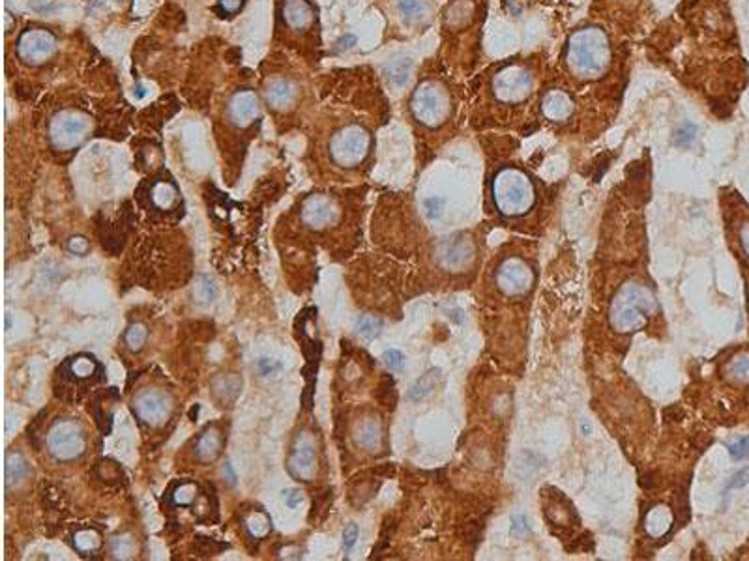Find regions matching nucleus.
I'll return each mask as SVG.
<instances>
[{
	"mask_svg": "<svg viewBox=\"0 0 749 561\" xmlns=\"http://www.w3.org/2000/svg\"><path fill=\"white\" fill-rule=\"evenodd\" d=\"M566 62L573 75L581 79L603 75L611 64V45L602 28L584 26L571 34L566 47Z\"/></svg>",
	"mask_w": 749,
	"mask_h": 561,
	"instance_id": "obj_1",
	"label": "nucleus"
},
{
	"mask_svg": "<svg viewBox=\"0 0 749 561\" xmlns=\"http://www.w3.org/2000/svg\"><path fill=\"white\" fill-rule=\"evenodd\" d=\"M660 311L658 300L647 287L639 283L628 280L626 285L615 294L611 311H609V322L613 330L618 333H634L645 330L648 324V316H652Z\"/></svg>",
	"mask_w": 749,
	"mask_h": 561,
	"instance_id": "obj_2",
	"label": "nucleus"
},
{
	"mask_svg": "<svg viewBox=\"0 0 749 561\" xmlns=\"http://www.w3.org/2000/svg\"><path fill=\"white\" fill-rule=\"evenodd\" d=\"M534 198V187L525 173L512 167L497 173L493 180V200L502 216H523L532 208Z\"/></svg>",
	"mask_w": 749,
	"mask_h": 561,
	"instance_id": "obj_3",
	"label": "nucleus"
},
{
	"mask_svg": "<svg viewBox=\"0 0 749 561\" xmlns=\"http://www.w3.org/2000/svg\"><path fill=\"white\" fill-rule=\"evenodd\" d=\"M371 150V135L358 124L341 128L330 140V155L341 167L360 165Z\"/></svg>",
	"mask_w": 749,
	"mask_h": 561,
	"instance_id": "obj_4",
	"label": "nucleus"
},
{
	"mask_svg": "<svg viewBox=\"0 0 749 561\" xmlns=\"http://www.w3.org/2000/svg\"><path fill=\"white\" fill-rule=\"evenodd\" d=\"M410 107H412V115L416 116L418 122H422L423 126L436 128L448 118L452 105H450V96L444 86L427 81L416 88Z\"/></svg>",
	"mask_w": 749,
	"mask_h": 561,
	"instance_id": "obj_5",
	"label": "nucleus"
},
{
	"mask_svg": "<svg viewBox=\"0 0 749 561\" xmlns=\"http://www.w3.org/2000/svg\"><path fill=\"white\" fill-rule=\"evenodd\" d=\"M47 447L53 457L62 462L79 459L86 449L83 428L71 419L55 421L47 434Z\"/></svg>",
	"mask_w": 749,
	"mask_h": 561,
	"instance_id": "obj_6",
	"label": "nucleus"
},
{
	"mask_svg": "<svg viewBox=\"0 0 749 561\" xmlns=\"http://www.w3.org/2000/svg\"><path fill=\"white\" fill-rule=\"evenodd\" d=\"M90 129L89 118L75 111H62L49 124L53 146L60 152H70L81 146Z\"/></svg>",
	"mask_w": 749,
	"mask_h": 561,
	"instance_id": "obj_7",
	"label": "nucleus"
},
{
	"mask_svg": "<svg viewBox=\"0 0 749 561\" xmlns=\"http://www.w3.org/2000/svg\"><path fill=\"white\" fill-rule=\"evenodd\" d=\"M532 88H534V79L530 71L523 66H506L493 79L494 97L510 105L525 102L532 94Z\"/></svg>",
	"mask_w": 749,
	"mask_h": 561,
	"instance_id": "obj_8",
	"label": "nucleus"
},
{
	"mask_svg": "<svg viewBox=\"0 0 749 561\" xmlns=\"http://www.w3.org/2000/svg\"><path fill=\"white\" fill-rule=\"evenodd\" d=\"M494 280L506 296H521L528 292L534 285V272L525 260L510 256L499 266Z\"/></svg>",
	"mask_w": 749,
	"mask_h": 561,
	"instance_id": "obj_9",
	"label": "nucleus"
},
{
	"mask_svg": "<svg viewBox=\"0 0 749 561\" xmlns=\"http://www.w3.org/2000/svg\"><path fill=\"white\" fill-rule=\"evenodd\" d=\"M57 49V39L45 28H30L21 34L17 41V55L26 64L38 66L53 57Z\"/></svg>",
	"mask_w": 749,
	"mask_h": 561,
	"instance_id": "obj_10",
	"label": "nucleus"
},
{
	"mask_svg": "<svg viewBox=\"0 0 749 561\" xmlns=\"http://www.w3.org/2000/svg\"><path fill=\"white\" fill-rule=\"evenodd\" d=\"M288 473L296 477L298 481L309 483L317 475V449L315 441L309 434H300L296 438L293 451L288 455L287 460Z\"/></svg>",
	"mask_w": 749,
	"mask_h": 561,
	"instance_id": "obj_11",
	"label": "nucleus"
},
{
	"mask_svg": "<svg viewBox=\"0 0 749 561\" xmlns=\"http://www.w3.org/2000/svg\"><path fill=\"white\" fill-rule=\"evenodd\" d=\"M137 417L147 425H160L171 414V401L158 389H142L133 399Z\"/></svg>",
	"mask_w": 749,
	"mask_h": 561,
	"instance_id": "obj_12",
	"label": "nucleus"
},
{
	"mask_svg": "<svg viewBox=\"0 0 749 561\" xmlns=\"http://www.w3.org/2000/svg\"><path fill=\"white\" fill-rule=\"evenodd\" d=\"M340 216L337 206L332 200L320 195L309 197L304 206H302V221L311 227V229H324L328 225L335 223V219Z\"/></svg>",
	"mask_w": 749,
	"mask_h": 561,
	"instance_id": "obj_13",
	"label": "nucleus"
},
{
	"mask_svg": "<svg viewBox=\"0 0 749 561\" xmlns=\"http://www.w3.org/2000/svg\"><path fill=\"white\" fill-rule=\"evenodd\" d=\"M474 258V245L467 238H450L438 247V260L444 268L461 269Z\"/></svg>",
	"mask_w": 749,
	"mask_h": 561,
	"instance_id": "obj_14",
	"label": "nucleus"
},
{
	"mask_svg": "<svg viewBox=\"0 0 749 561\" xmlns=\"http://www.w3.org/2000/svg\"><path fill=\"white\" fill-rule=\"evenodd\" d=\"M259 111H261V105H259V97L255 96V92L238 90L237 94L229 99L227 115H229L231 122L243 128V126H248V124L255 120L259 116Z\"/></svg>",
	"mask_w": 749,
	"mask_h": 561,
	"instance_id": "obj_15",
	"label": "nucleus"
},
{
	"mask_svg": "<svg viewBox=\"0 0 749 561\" xmlns=\"http://www.w3.org/2000/svg\"><path fill=\"white\" fill-rule=\"evenodd\" d=\"M573 113V99L568 92L560 88H551L542 97V115L551 122L568 120Z\"/></svg>",
	"mask_w": 749,
	"mask_h": 561,
	"instance_id": "obj_16",
	"label": "nucleus"
},
{
	"mask_svg": "<svg viewBox=\"0 0 749 561\" xmlns=\"http://www.w3.org/2000/svg\"><path fill=\"white\" fill-rule=\"evenodd\" d=\"M281 17L290 30H306L313 25L315 10L308 0H283Z\"/></svg>",
	"mask_w": 749,
	"mask_h": 561,
	"instance_id": "obj_17",
	"label": "nucleus"
},
{
	"mask_svg": "<svg viewBox=\"0 0 749 561\" xmlns=\"http://www.w3.org/2000/svg\"><path fill=\"white\" fill-rule=\"evenodd\" d=\"M264 97L270 107L287 108L293 105L296 97L295 84L287 79H272L264 88Z\"/></svg>",
	"mask_w": 749,
	"mask_h": 561,
	"instance_id": "obj_18",
	"label": "nucleus"
},
{
	"mask_svg": "<svg viewBox=\"0 0 749 561\" xmlns=\"http://www.w3.org/2000/svg\"><path fill=\"white\" fill-rule=\"evenodd\" d=\"M148 197L152 200V205L161 211L173 210L174 206L178 205L180 200V191L178 187L174 185V182L171 180H156L152 187H150V193Z\"/></svg>",
	"mask_w": 749,
	"mask_h": 561,
	"instance_id": "obj_19",
	"label": "nucleus"
},
{
	"mask_svg": "<svg viewBox=\"0 0 749 561\" xmlns=\"http://www.w3.org/2000/svg\"><path fill=\"white\" fill-rule=\"evenodd\" d=\"M221 447H223V436L219 432L218 428H206L205 432L198 436L197 444H195V455L201 462H212L216 460L221 453Z\"/></svg>",
	"mask_w": 749,
	"mask_h": 561,
	"instance_id": "obj_20",
	"label": "nucleus"
},
{
	"mask_svg": "<svg viewBox=\"0 0 749 561\" xmlns=\"http://www.w3.org/2000/svg\"><path fill=\"white\" fill-rule=\"evenodd\" d=\"M672 526V513L667 509L665 505H656L645 518V529L647 533L654 539L667 535V531Z\"/></svg>",
	"mask_w": 749,
	"mask_h": 561,
	"instance_id": "obj_21",
	"label": "nucleus"
},
{
	"mask_svg": "<svg viewBox=\"0 0 749 561\" xmlns=\"http://www.w3.org/2000/svg\"><path fill=\"white\" fill-rule=\"evenodd\" d=\"M242 388V380L234 374H221L212 380V391L221 402L234 401Z\"/></svg>",
	"mask_w": 749,
	"mask_h": 561,
	"instance_id": "obj_22",
	"label": "nucleus"
},
{
	"mask_svg": "<svg viewBox=\"0 0 749 561\" xmlns=\"http://www.w3.org/2000/svg\"><path fill=\"white\" fill-rule=\"evenodd\" d=\"M246 529H248L251 539L261 541V539H264V537L272 531V518H270L268 513L263 509L251 511L250 515L246 517Z\"/></svg>",
	"mask_w": 749,
	"mask_h": 561,
	"instance_id": "obj_23",
	"label": "nucleus"
},
{
	"mask_svg": "<svg viewBox=\"0 0 749 561\" xmlns=\"http://www.w3.org/2000/svg\"><path fill=\"white\" fill-rule=\"evenodd\" d=\"M98 369H100V365H98L96 359L89 356V354H79V356L71 357L70 361H68V370H70V374L75 378V380H86V378L94 377Z\"/></svg>",
	"mask_w": 749,
	"mask_h": 561,
	"instance_id": "obj_24",
	"label": "nucleus"
},
{
	"mask_svg": "<svg viewBox=\"0 0 749 561\" xmlns=\"http://www.w3.org/2000/svg\"><path fill=\"white\" fill-rule=\"evenodd\" d=\"M102 546V535L98 533L96 529L92 528H83L75 531L73 535V549L81 552L83 555H89L92 552H96L98 549Z\"/></svg>",
	"mask_w": 749,
	"mask_h": 561,
	"instance_id": "obj_25",
	"label": "nucleus"
},
{
	"mask_svg": "<svg viewBox=\"0 0 749 561\" xmlns=\"http://www.w3.org/2000/svg\"><path fill=\"white\" fill-rule=\"evenodd\" d=\"M438 380H441V370L438 369H431L429 372H425L420 380H418L412 388H410L409 391V399L410 401H422V399H425L427 395H431L433 393V389L436 388V383H438Z\"/></svg>",
	"mask_w": 749,
	"mask_h": 561,
	"instance_id": "obj_26",
	"label": "nucleus"
},
{
	"mask_svg": "<svg viewBox=\"0 0 749 561\" xmlns=\"http://www.w3.org/2000/svg\"><path fill=\"white\" fill-rule=\"evenodd\" d=\"M193 298L201 305H208L218 298V288L214 285V280L208 275H198L193 285Z\"/></svg>",
	"mask_w": 749,
	"mask_h": 561,
	"instance_id": "obj_27",
	"label": "nucleus"
},
{
	"mask_svg": "<svg viewBox=\"0 0 749 561\" xmlns=\"http://www.w3.org/2000/svg\"><path fill=\"white\" fill-rule=\"evenodd\" d=\"M356 441L367 451H373L380 444V425L377 421H365L364 425L358 428Z\"/></svg>",
	"mask_w": 749,
	"mask_h": 561,
	"instance_id": "obj_28",
	"label": "nucleus"
},
{
	"mask_svg": "<svg viewBox=\"0 0 749 561\" xmlns=\"http://www.w3.org/2000/svg\"><path fill=\"white\" fill-rule=\"evenodd\" d=\"M173 504L178 505V507H187L197 502L198 497V486L192 481H182L178 485L173 488Z\"/></svg>",
	"mask_w": 749,
	"mask_h": 561,
	"instance_id": "obj_29",
	"label": "nucleus"
},
{
	"mask_svg": "<svg viewBox=\"0 0 749 561\" xmlns=\"http://www.w3.org/2000/svg\"><path fill=\"white\" fill-rule=\"evenodd\" d=\"M727 378L732 382H749V354H740L727 365Z\"/></svg>",
	"mask_w": 749,
	"mask_h": 561,
	"instance_id": "obj_30",
	"label": "nucleus"
},
{
	"mask_svg": "<svg viewBox=\"0 0 749 561\" xmlns=\"http://www.w3.org/2000/svg\"><path fill=\"white\" fill-rule=\"evenodd\" d=\"M397 8H399V13L403 15V19L407 21H420L429 12V8L423 0H399Z\"/></svg>",
	"mask_w": 749,
	"mask_h": 561,
	"instance_id": "obj_31",
	"label": "nucleus"
},
{
	"mask_svg": "<svg viewBox=\"0 0 749 561\" xmlns=\"http://www.w3.org/2000/svg\"><path fill=\"white\" fill-rule=\"evenodd\" d=\"M147 337H148L147 325L141 324V322H135V324H131L128 327V332H126V335H124V341H126V345H128L129 350L139 352L142 346H145V343H147Z\"/></svg>",
	"mask_w": 749,
	"mask_h": 561,
	"instance_id": "obj_32",
	"label": "nucleus"
},
{
	"mask_svg": "<svg viewBox=\"0 0 749 561\" xmlns=\"http://www.w3.org/2000/svg\"><path fill=\"white\" fill-rule=\"evenodd\" d=\"M380 327H382V322L377 316L373 314H364L360 316V320L356 322V332L360 333V337H364L365 341H373V339L378 337L380 333Z\"/></svg>",
	"mask_w": 749,
	"mask_h": 561,
	"instance_id": "obj_33",
	"label": "nucleus"
},
{
	"mask_svg": "<svg viewBox=\"0 0 749 561\" xmlns=\"http://www.w3.org/2000/svg\"><path fill=\"white\" fill-rule=\"evenodd\" d=\"M26 460L19 453H10L6 459V479L8 483L21 481L26 475Z\"/></svg>",
	"mask_w": 749,
	"mask_h": 561,
	"instance_id": "obj_34",
	"label": "nucleus"
},
{
	"mask_svg": "<svg viewBox=\"0 0 749 561\" xmlns=\"http://www.w3.org/2000/svg\"><path fill=\"white\" fill-rule=\"evenodd\" d=\"M409 71H410V60L405 57L391 60V64L388 66L390 79L396 84H403L405 81H407V77H409Z\"/></svg>",
	"mask_w": 749,
	"mask_h": 561,
	"instance_id": "obj_35",
	"label": "nucleus"
},
{
	"mask_svg": "<svg viewBox=\"0 0 749 561\" xmlns=\"http://www.w3.org/2000/svg\"><path fill=\"white\" fill-rule=\"evenodd\" d=\"M378 401L382 402L385 406H394L396 404V382L391 380L390 377L382 378V386L378 388Z\"/></svg>",
	"mask_w": 749,
	"mask_h": 561,
	"instance_id": "obj_36",
	"label": "nucleus"
},
{
	"mask_svg": "<svg viewBox=\"0 0 749 561\" xmlns=\"http://www.w3.org/2000/svg\"><path fill=\"white\" fill-rule=\"evenodd\" d=\"M545 515H547V518H549L553 524H562V526H568V522H570V518H571V507L564 509L562 505L551 504V505H547Z\"/></svg>",
	"mask_w": 749,
	"mask_h": 561,
	"instance_id": "obj_37",
	"label": "nucleus"
},
{
	"mask_svg": "<svg viewBox=\"0 0 749 561\" xmlns=\"http://www.w3.org/2000/svg\"><path fill=\"white\" fill-rule=\"evenodd\" d=\"M727 449H729L730 457L734 460H742L749 455V436H740L737 440H732L727 444Z\"/></svg>",
	"mask_w": 749,
	"mask_h": 561,
	"instance_id": "obj_38",
	"label": "nucleus"
},
{
	"mask_svg": "<svg viewBox=\"0 0 749 561\" xmlns=\"http://www.w3.org/2000/svg\"><path fill=\"white\" fill-rule=\"evenodd\" d=\"M695 137H697V126H693V124H690V122H685V124H682V126L676 129L674 142H676L678 146H687V144H692L693 140H695Z\"/></svg>",
	"mask_w": 749,
	"mask_h": 561,
	"instance_id": "obj_39",
	"label": "nucleus"
},
{
	"mask_svg": "<svg viewBox=\"0 0 749 561\" xmlns=\"http://www.w3.org/2000/svg\"><path fill=\"white\" fill-rule=\"evenodd\" d=\"M382 361L390 370H399L403 369L405 356L399 350H386L382 354Z\"/></svg>",
	"mask_w": 749,
	"mask_h": 561,
	"instance_id": "obj_40",
	"label": "nucleus"
},
{
	"mask_svg": "<svg viewBox=\"0 0 749 561\" xmlns=\"http://www.w3.org/2000/svg\"><path fill=\"white\" fill-rule=\"evenodd\" d=\"M358 526H356V524H349L345 531H343V549H345V552H351V550L354 549V544L358 541Z\"/></svg>",
	"mask_w": 749,
	"mask_h": 561,
	"instance_id": "obj_41",
	"label": "nucleus"
},
{
	"mask_svg": "<svg viewBox=\"0 0 749 561\" xmlns=\"http://www.w3.org/2000/svg\"><path fill=\"white\" fill-rule=\"evenodd\" d=\"M676 507H678L676 520L680 522V526H684V524L690 520V505H687V496H685V492H680L678 496H676Z\"/></svg>",
	"mask_w": 749,
	"mask_h": 561,
	"instance_id": "obj_42",
	"label": "nucleus"
},
{
	"mask_svg": "<svg viewBox=\"0 0 749 561\" xmlns=\"http://www.w3.org/2000/svg\"><path fill=\"white\" fill-rule=\"evenodd\" d=\"M68 249H70L71 253H75V255L84 256L90 251V243L86 238L73 236L70 238V242H68Z\"/></svg>",
	"mask_w": 749,
	"mask_h": 561,
	"instance_id": "obj_43",
	"label": "nucleus"
},
{
	"mask_svg": "<svg viewBox=\"0 0 749 561\" xmlns=\"http://www.w3.org/2000/svg\"><path fill=\"white\" fill-rule=\"evenodd\" d=\"M423 205H425V208H427V216H429L431 219H436V217H441L442 208H444V198H438V197L427 198Z\"/></svg>",
	"mask_w": 749,
	"mask_h": 561,
	"instance_id": "obj_44",
	"label": "nucleus"
},
{
	"mask_svg": "<svg viewBox=\"0 0 749 561\" xmlns=\"http://www.w3.org/2000/svg\"><path fill=\"white\" fill-rule=\"evenodd\" d=\"M749 483V466L748 468H742L740 472H737L729 481V488H742Z\"/></svg>",
	"mask_w": 749,
	"mask_h": 561,
	"instance_id": "obj_45",
	"label": "nucleus"
},
{
	"mask_svg": "<svg viewBox=\"0 0 749 561\" xmlns=\"http://www.w3.org/2000/svg\"><path fill=\"white\" fill-rule=\"evenodd\" d=\"M283 500H285V505H287L288 509H296V507L304 502V496H302L300 491L290 488V491L283 492Z\"/></svg>",
	"mask_w": 749,
	"mask_h": 561,
	"instance_id": "obj_46",
	"label": "nucleus"
},
{
	"mask_svg": "<svg viewBox=\"0 0 749 561\" xmlns=\"http://www.w3.org/2000/svg\"><path fill=\"white\" fill-rule=\"evenodd\" d=\"M512 531H513V535H517V537H523L526 531H528V524H526L525 515H513Z\"/></svg>",
	"mask_w": 749,
	"mask_h": 561,
	"instance_id": "obj_47",
	"label": "nucleus"
},
{
	"mask_svg": "<svg viewBox=\"0 0 749 561\" xmlns=\"http://www.w3.org/2000/svg\"><path fill=\"white\" fill-rule=\"evenodd\" d=\"M219 6L227 13H237L242 8V0H219Z\"/></svg>",
	"mask_w": 749,
	"mask_h": 561,
	"instance_id": "obj_48",
	"label": "nucleus"
},
{
	"mask_svg": "<svg viewBox=\"0 0 749 561\" xmlns=\"http://www.w3.org/2000/svg\"><path fill=\"white\" fill-rule=\"evenodd\" d=\"M740 245H742L743 253L749 256V223H743L740 229Z\"/></svg>",
	"mask_w": 749,
	"mask_h": 561,
	"instance_id": "obj_49",
	"label": "nucleus"
},
{
	"mask_svg": "<svg viewBox=\"0 0 749 561\" xmlns=\"http://www.w3.org/2000/svg\"><path fill=\"white\" fill-rule=\"evenodd\" d=\"M571 550H583V552L592 550V539H590V535H584V537H581V539H577V542L571 546Z\"/></svg>",
	"mask_w": 749,
	"mask_h": 561,
	"instance_id": "obj_50",
	"label": "nucleus"
},
{
	"mask_svg": "<svg viewBox=\"0 0 749 561\" xmlns=\"http://www.w3.org/2000/svg\"><path fill=\"white\" fill-rule=\"evenodd\" d=\"M682 410L678 408V406H669V408L663 410V417H665L667 421H680V417H682Z\"/></svg>",
	"mask_w": 749,
	"mask_h": 561,
	"instance_id": "obj_51",
	"label": "nucleus"
},
{
	"mask_svg": "<svg viewBox=\"0 0 749 561\" xmlns=\"http://www.w3.org/2000/svg\"><path fill=\"white\" fill-rule=\"evenodd\" d=\"M259 367H261V370H263V374H270L272 370L274 369H279V365H274L270 359H266V357H263L261 361H259Z\"/></svg>",
	"mask_w": 749,
	"mask_h": 561,
	"instance_id": "obj_52",
	"label": "nucleus"
},
{
	"mask_svg": "<svg viewBox=\"0 0 749 561\" xmlns=\"http://www.w3.org/2000/svg\"><path fill=\"white\" fill-rule=\"evenodd\" d=\"M223 472L227 473V475H229V483H231V485H234V483H237V475H234V472H232L231 462H227V464H225Z\"/></svg>",
	"mask_w": 749,
	"mask_h": 561,
	"instance_id": "obj_53",
	"label": "nucleus"
}]
</instances>
